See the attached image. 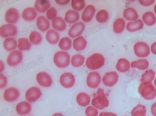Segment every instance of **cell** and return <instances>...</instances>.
Wrapping results in <instances>:
<instances>
[{
	"label": "cell",
	"mask_w": 156,
	"mask_h": 116,
	"mask_svg": "<svg viewBox=\"0 0 156 116\" xmlns=\"http://www.w3.org/2000/svg\"><path fill=\"white\" fill-rule=\"evenodd\" d=\"M43 37L42 35L37 31H33L29 35V41L31 44L37 45L42 42Z\"/></svg>",
	"instance_id": "obj_38"
},
{
	"label": "cell",
	"mask_w": 156,
	"mask_h": 116,
	"mask_svg": "<svg viewBox=\"0 0 156 116\" xmlns=\"http://www.w3.org/2000/svg\"><path fill=\"white\" fill-rule=\"evenodd\" d=\"M119 79V75L117 72L115 71L106 72L102 78L103 84L107 87H113L114 86Z\"/></svg>",
	"instance_id": "obj_12"
},
{
	"label": "cell",
	"mask_w": 156,
	"mask_h": 116,
	"mask_svg": "<svg viewBox=\"0 0 156 116\" xmlns=\"http://www.w3.org/2000/svg\"><path fill=\"white\" fill-rule=\"evenodd\" d=\"M144 23L148 26H152L156 23V16L151 11H147L142 16Z\"/></svg>",
	"instance_id": "obj_31"
},
{
	"label": "cell",
	"mask_w": 156,
	"mask_h": 116,
	"mask_svg": "<svg viewBox=\"0 0 156 116\" xmlns=\"http://www.w3.org/2000/svg\"><path fill=\"white\" fill-rule=\"evenodd\" d=\"M85 61V57L81 54H76L73 56L71 59L72 66L75 68H79L83 66Z\"/></svg>",
	"instance_id": "obj_34"
},
{
	"label": "cell",
	"mask_w": 156,
	"mask_h": 116,
	"mask_svg": "<svg viewBox=\"0 0 156 116\" xmlns=\"http://www.w3.org/2000/svg\"><path fill=\"white\" fill-rule=\"evenodd\" d=\"M102 81L101 75L96 71H91L87 75L86 82L87 86L90 88H98Z\"/></svg>",
	"instance_id": "obj_6"
},
{
	"label": "cell",
	"mask_w": 156,
	"mask_h": 116,
	"mask_svg": "<svg viewBox=\"0 0 156 116\" xmlns=\"http://www.w3.org/2000/svg\"><path fill=\"white\" fill-rule=\"evenodd\" d=\"M58 12L56 8L52 7L46 12V18L49 21H53L57 16Z\"/></svg>",
	"instance_id": "obj_41"
},
{
	"label": "cell",
	"mask_w": 156,
	"mask_h": 116,
	"mask_svg": "<svg viewBox=\"0 0 156 116\" xmlns=\"http://www.w3.org/2000/svg\"><path fill=\"white\" fill-rule=\"evenodd\" d=\"M85 114L86 116H98L99 111L93 106H88L86 109Z\"/></svg>",
	"instance_id": "obj_42"
},
{
	"label": "cell",
	"mask_w": 156,
	"mask_h": 116,
	"mask_svg": "<svg viewBox=\"0 0 156 116\" xmlns=\"http://www.w3.org/2000/svg\"><path fill=\"white\" fill-rule=\"evenodd\" d=\"M0 72L1 73L4 71V69H5V65H4V62L2 61V60L0 61Z\"/></svg>",
	"instance_id": "obj_49"
},
{
	"label": "cell",
	"mask_w": 156,
	"mask_h": 116,
	"mask_svg": "<svg viewBox=\"0 0 156 116\" xmlns=\"http://www.w3.org/2000/svg\"><path fill=\"white\" fill-rule=\"evenodd\" d=\"M150 48L151 52L152 53V54L156 55V41L154 42L151 44Z\"/></svg>",
	"instance_id": "obj_48"
},
{
	"label": "cell",
	"mask_w": 156,
	"mask_h": 116,
	"mask_svg": "<svg viewBox=\"0 0 156 116\" xmlns=\"http://www.w3.org/2000/svg\"><path fill=\"white\" fill-rule=\"evenodd\" d=\"M76 101L80 106L86 107L88 106L91 102L90 96L85 92H80L76 97Z\"/></svg>",
	"instance_id": "obj_27"
},
{
	"label": "cell",
	"mask_w": 156,
	"mask_h": 116,
	"mask_svg": "<svg viewBox=\"0 0 156 116\" xmlns=\"http://www.w3.org/2000/svg\"><path fill=\"white\" fill-rule=\"evenodd\" d=\"M154 85L155 86V88H156V77L154 80Z\"/></svg>",
	"instance_id": "obj_52"
},
{
	"label": "cell",
	"mask_w": 156,
	"mask_h": 116,
	"mask_svg": "<svg viewBox=\"0 0 156 116\" xmlns=\"http://www.w3.org/2000/svg\"><path fill=\"white\" fill-rule=\"evenodd\" d=\"M51 3L47 0H37L34 3V8L37 12L44 13L50 8Z\"/></svg>",
	"instance_id": "obj_20"
},
{
	"label": "cell",
	"mask_w": 156,
	"mask_h": 116,
	"mask_svg": "<svg viewBox=\"0 0 156 116\" xmlns=\"http://www.w3.org/2000/svg\"><path fill=\"white\" fill-rule=\"evenodd\" d=\"M126 25V22L124 19L117 18L113 23V31L116 34H121L125 29Z\"/></svg>",
	"instance_id": "obj_28"
},
{
	"label": "cell",
	"mask_w": 156,
	"mask_h": 116,
	"mask_svg": "<svg viewBox=\"0 0 156 116\" xmlns=\"http://www.w3.org/2000/svg\"><path fill=\"white\" fill-rule=\"evenodd\" d=\"M98 116H117V115L113 112H101Z\"/></svg>",
	"instance_id": "obj_46"
},
{
	"label": "cell",
	"mask_w": 156,
	"mask_h": 116,
	"mask_svg": "<svg viewBox=\"0 0 156 116\" xmlns=\"http://www.w3.org/2000/svg\"><path fill=\"white\" fill-rule=\"evenodd\" d=\"M18 48L21 51H26L30 49L31 43L27 38H20L18 40Z\"/></svg>",
	"instance_id": "obj_36"
},
{
	"label": "cell",
	"mask_w": 156,
	"mask_h": 116,
	"mask_svg": "<svg viewBox=\"0 0 156 116\" xmlns=\"http://www.w3.org/2000/svg\"><path fill=\"white\" fill-rule=\"evenodd\" d=\"M36 80L38 84L43 88H49L53 83L52 78L45 71L39 72L37 75Z\"/></svg>",
	"instance_id": "obj_13"
},
{
	"label": "cell",
	"mask_w": 156,
	"mask_h": 116,
	"mask_svg": "<svg viewBox=\"0 0 156 116\" xmlns=\"http://www.w3.org/2000/svg\"><path fill=\"white\" fill-rule=\"evenodd\" d=\"M154 14H155V15H156V4H155V6H154Z\"/></svg>",
	"instance_id": "obj_51"
},
{
	"label": "cell",
	"mask_w": 156,
	"mask_h": 116,
	"mask_svg": "<svg viewBox=\"0 0 156 116\" xmlns=\"http://www.w3.org/2000/svg\"><path fill=\"white\" fill-rule=\"evenodd\" d=\"M23 59L22 53L19 50L13 51L7 57V64L10 67H16L21 63Z\"/></svg>",
	"instance_id": "obj_9"
},
{
	"label": "cell",
	"mask_w": 156,
	"mask_h": 116,
	"mask_svg": "<svg viewBox=\"0 0 156 116\" xmlns=\"http://www.w3.org/2000/svg\"><path fill=\"white\" fill-rule=\"evenodd\" d=\"M8 84V79L3 74L0 75V88H4L7 86Z\"/></svg>",
	"instance_id": "obj_43"
},
{
	"label": "cell",
	"mask_w": 156,
	"mask_h": 116,
	"mask_svg": "<svg viewBox=\"0 0 156 116\" xmlns=\"http://www.w3.org/2000/svg\"><path fill=\"white\" fill-rule=\"evenodd\" d=\"M36 25L38 29L42 32L48 31L51 26L49 20L44 15H40L37 17Z\"/></svg>",
	"instance_id": "obj_18"
},
{
	"label": "cell",
	"mask_w": 156,
	"mask_h": 116,
	"mask_svg": "<svg viewBox=\"0 0 156 116\" xmlns=\"http://www.w3.org/2000/svg\"><path fill=\"white\" fill-rule=\"evenodd\" d=\"M51 116H65L64 115H63L62 113L61 112H56V113H54Z\"/></svg>",
	"instance_id": "obj_50"
},
{
	"label": "cell",
	"mask_w": 156,
	"mask_h": 116,
	"mask_svg": "<svg viewBox=\"0 0 156 116\" xmlns=\"http://www.w3.org/2000/svg\"><path fill=\"white\" fill-rule=\"evenodd\" d=\"M105 63L104 56L99 53H95L87 58L85 65L89 69L95 70L102 68Z\"/></svg>",
	"instance_id": "obj_1"
},
{
	"label": "cell",
	"mask_w": 156,
	"mask_h": 116,
	"mask_svg": "<svg viewBox=\"0 0 156 116\" xmlns=\"http://www.w3.org/2000/svg\"><path fill=\"white\" fill-rule=\"evenodd\" d=\"M59 82L63 88H71L75 85V77L71 72H64L60 76Z\"/></svg>",
	"instance_id": "obj_10"
},
{
	"label": "cell",
	"mask_w": 156,
	"mask_h": 116,
	"mask_svg": "<svg viewBox=\"0 0 156 116\" xmlns=\"http://www.w3.org/2000/svg\"><path fill=\"white\" fill-rule=\"evenodd\" d=\"M147 110L145 105L138 104L135 106L131 111L132 116H146Z\"/></svg>",
	"instance_id": "obj_35"
},
{
	"label": "cell",
	"mask_w": 156,
	"mask_h": 116,
	"mask_svg": "<svg viewBox=\"0 0 156 116\" xmlns=\"http://www.w3.org/2000/svg\"><path fill=\"white\" fill-rule=\"evenodd\" d=\"M96 12V9L93 5H87L84 8L81 15V19L83 22L88 23L92 21Z\"/></svg>",
	"instance_id": "obj_16"
},
{
	"label": "cell",
	"mask_w": 156,
	"mask_h": 116,
	"mask_svg": "<svg viewBox=\"0 0 156 116\" xmlns=\"http://www.w3.org/2000/svg\"><path fill=\"white\" fill-rule=\"evenodd\" d=\"M19 18V11L16 8H11L5 13V20L8 24H15L18 21Z\"/></svg>",
	"instance_id": "obj_15"
},
{
	"label": "cell",
	"mask_w": 156,
	"mask_h": 116,
	"mask_svg": "<svg viewBox=\"0 0 156 116\" xmlns=\"http://www.w3.org/2000/svg\"><path fill=\"white\" fill-rule=\"evenodd\" d=\"M96 21L100 23H104L108 20L109 14L107 10L101 9L97 12L96 16Z\"/></svg>",
	"instance_id": "obj_39"
},
{
	"label": "cell",
	"mask_w": 156,
	"mask_h": 116,
	"mask_svg": "<svg viewBox=\"0 0 156 116\" xmlns=\"http://www.w3.org/2000/svg\"><path fill=\"white\" fill-rule=\"evenodd\" d=\"M138 91L145 100H153L156 97V88L152 83H141L138 87Z\"/></svg>",
	"instance_id": "obj_2"
},
{
	"label": "cell",
	"mask_w": 156,
	"mask_h": 116,
	"mask_svg": "<svg viewBox=\"0 0 156 116\" xmlns=\"http://www.w3.org/2000/svg\"><path fill=\"white\" fill-rule=\"evenodd\" d=\"M86 6V2L84 0H73L71 7L75 11H80L84 9Z\"/></svg>",
	"instance_id": "obj_40"
},
{
	"label": "cell",
	"mask_w": 156,
	"mask_h": 116,
	"mask_svg": "<svg viewBox=\"0 0 156 116\" xmlns=\"http://www.w3.org/2000/svg\"><path fill=\"white\" fill-rule=\"evenodd\" d=\"M131 65L129 61L125 58H121L116 64V69L119 72L125 73L129 70Z\"/></svg>",
	"instance_id": "obj_29"
},
{
	"label": "cell",
	"mask_w": 156,
	"mask_h": 116,
	"mask_svg": "<svg viewBox=\"0 0 156 116\" xmlns=\"http://www.w3.org/2000/svg\"><path fill=\"white\" fill-rule=\"evenodd\" d=\"M31 109V104L28 101H22L17 104L16 107V113L22 116H26L30 114Z\"/></svg>",
	"instance_id": "obj_17"
},
{
	"label": "cell",
	"mask_w": 156,
	"mask_h": 116,
	"mask_svg": "<svg viewBox=\"0 0 156 116\" xmlns=\"http://www.w3.org/2000/svg\"><path fill=\"white\" fill-rule=\"evenodd\" d=\"M45 38L47 41L51 45H55L60 41L59 33L53 29H51L47 31Z\"/></svg>",
	"instance_id": "obj_23"
},
{
	"label": "cell",
	"mask_w": 156,
	"mask_h": 116,
	"mask_svg": "<svg viewBox=\"0 0 156 116\" xmlns=\"http://www.w3.org/2000/svg\"></svg>",
	"instance_id": "obj_53"
},
{
	"label": "cell",
	"mask_w": 156,
	"mask_h": 116,
	"mask_svg": "<svg viewBox=\"0 0 156 116\" xmlns=\"http://www.w3.org/2000/svg\"><path fill=\"white\" fill-rule=\"evenodd\" d=\"M134 53L137 57L141 59L147 57L150 55L151 48L147 43L144 41H138L134 46Z\"/></svg>",
	"instance_id": "obj_5"
},
{
	"label": "cell",
	"mask_w": 156,
	"mask_h": 116,
	"mask_svg": "<svg viewBox=\"0 0 156 116\" xmlns=\"http://www.w3.org/2000/svg\"><path fill=\"white\" fill-rule=\"evenodd\" d=\"M55 1L57 4L60 6L66 5L70 2L69 0H55Z\"/></svg>",
	"instance_id": "obj_45"
},
{
	"label": "cell",
	"mask_w": 156,
	"mask_h": 116,
	"mask_svg": "<svg viewBox=\"0 0 156 116\" xmlns=\"http://www.w3.org/2000/svg\"><path fill=\"white\" fill-rule=\"evenodd\" d=\"M97 95L94 97L92 100V104L97 109H104L108 107L109 104V100L105 95L104 90L102 88L98 89Z\"/></svg>",
	"instance_id": "obj_3"
},
{
	"label": "cell",
	"mask_w": 156,
	"mask_h": 116,
	"mask_svg": "<svg viewBox=\"0 0 156 116\" xmlns=\"http://www.w3.org/2000/svg\"><path fill=\"white\" fill-rule=\"evenodd\" d=\"M53 29L57 31L62 32L65 31L66 28V23L62 17L58 16L52 21L51 23Z\"/></svg>",
	"instance_id": "obj_25"
},
{
	"label": "cell",
	"mask_w": 156,
	"mask_h": 116,
	"mask_svg": "<svg viewBox=\"0 0 156 116\" xmlns=\"http://www.w3.org/2000/svg\"><path fill=\"white\" fill-rule=\"evenodd\" d=\"M80 19V14L74 10H69L66 13L64 20L66 23L74 24Z\"/></svg>",
	"instance_id": "obj_24"
},
{
	"label": "cell",
	"mask_w": 156,
	"mask_h": 116,
	"mask_svg": "<svg viewBox=\"0 0 156 116\" xmlns=\"http://www.w3.org/2000/svg\"><path fill=\"white\" fill-rule=\"evenodd\" d=\"M53 62L55 65L59 68H65L70 65L71 62L70 55L66 51H59L54 55Z\"/></svg>",
	"instance_id": "obj_4"
},
{
	"label": "cell",
	"mask_w": 156,
	"mask_h": 116,
	"mask_svg": "<svg viewBox=\"0 0 156 116\" xmlns=\"http://www.w3.org/2000/svg\"><path fill=\"white\" fill-rule=\"evenodd\" d=\"M155 71L152 69H149L146 70L141 76V83H152L155 78Z\"/></svg>",
	"instance_id": "obj_33"
},
{
	"label": "cell",
	"mask_w": 156,
	"mask_h": 116,
	"mask_svg": "<svg viewBox=\"0 0 156 116\" xmlns=\"http://www.w3.org/2000/svg\"><path fill=\"white\" fill-rule=\"evenodd\" d=\"M23 19L26 22H31L36 18L37 12L35 8L29 7L25 8L22 13Z\"/></svg>",
	"instance_id": "obj_22"
},
{
	"label": "cell",
	"mask_w": 156,
	"mask_h": 116,
	"mask_svg": "<svg viewBox=\"0 0 156 116\" xmlns=\"http://www.w3.org/2000/svg\"><path fill=\"white\" fill-rule=\"evenodd\" d=\"M155 1L154 0H139L138 1L140 5L144 7H148L153 5Z\"/></svg>",
	"instance_id": "obj_44"
},
{
	"label": "cell",
	"mask_w": 156,
	"mask_h": 116,
	"mask_svg": "<svg viewBox=\"0 0 156 116\" xmlns=\"http://www.w3.org/2000/svg\"><path fill=\"white\" fill-rule=\"evenodd\" d=\"M42 95L40 88L37 86L30 88L25 92V99L29 103H34L38 100Z\"/></svg>",
	"instance_id": "obj_8"
},
{
	"label": "cell",
	"mask_w": 156,
	"mask_h": 116,
	"mask_svg": "<svg viewBox=\"0 0 156 116\" xmlns=\"http://www.w3.org/2000/svg\"><path fill=\"white\" fill-rule=\"evenodd\" d=\"M20 96L19 90L14 87H10L5 90L3 93V98L7 102L13 103Z\"/></svg>",
	"instance_id": "obj_11"
},
{
	"label": "cell",
	"mask_w": 156,
	"mask_h": 116,
	"mask_svg": "<svg viewBox=\"0 0 156 116\" xmlns=\"http://www.w3.org/2000/svg\"><path fill=\"white\" fill-rule=\"evenodd\" d=\"M151 111L153 116H156V102L152 104L151 108Z\"/></svg>",
	"instance_id": "obj_47"
},
{
	"label": "cell",
	"mask_w": 156,
	"mask_h": 116,
	"mask_svg": "<svg viewBox=\"0 0 156 116\" xmlns=\"http://www.w3.org/2000/svg\"><path fill=\"white\" fill-rule=\"evenodd\" d=\"M130 65L133 68L137 69L140 70H145L149 67L150 63L146 59L142 58L131 62Z\"/></svg>",
	"instance_id": "obj_30"
},
{
	"label": "cell",
	"mask_w": 156,
	"mask_h": 116,
	"mask_svg": "<svg viewBox=\"0 0 156 116\" xmlns=\"http://www.w3.org/2000/svg\"><path fill=\"white\" fill-rule=\"evenodd\" d=\"M3 46L5 50L8 52H12L15 51L18 46L17 41L13 37L6 38L3 41Z\"/></svg>",
	"instance_id": "obj_32"
},
{
	"label": "cell",
	"mask_w": 156,
	"mask_h": 116,
	"mask_svg": "<svg viewBox=\"0 0 156 116\" xmlns=\"http://www.w3.org/2000/svg\"><path fill=\"white\" fill-rule=\"evenodd\" d=\"M87 41L83 36H80L75 38L73 41V49L77 51H81L84 50L87 46Z\"/></svg>",
	"instance_id": "obj_26"
},
{
	"label": "cell",
	"mask_w": 156,
	"mask_h": 116,
	"mask_svg": "<svg viewBox=\"0 0 156 116\" xmlns=\"http://www.w3.org/2000/svg\"><path fill=\"white\" fill-rule=\"evenodd\" d=\"M73 43L69 37H65L60 39L58 43V47L62 50L65 51L71 48Z\"/></svg>",
	"instance_id": "obj_37"
},
{
	"label": "cell",
	"mask_w": 156,
	"mask_h": 116,
	"mask_svg": "<svg viewBox=\"0 0 156 116\" xmlns=\"http://www.w3.org/2000/svg\"><path fill=\"white\" fill-rule=\"evenodd\" d=\"M144 26V23L142 20L138 19L133 22H129L126 24V29L131 33L137 32L141 30Z\"/></svg>",
	"instance_id": "obj_19"
},
{
	"label": "cell",
	"mask_w": 156,
	"mask_h": 116,
	"mask_svg": "<svg viewBox=\"0 0 156 116\" xmlns=\"http://www.w3.org/2000/svg\"><path fill=\"white\" fill-rule=\"evenodd\" d=\"M123 16L126 21H129V22L138 20L139 15L135 8L129 7L124 9L123 12Z\"/></svg>",
	"instance_id": "obj_21"
},
{
	"label": "cell",
	"mask_w": 156,
	"mask_h": 116,
	"mask_svg": "<svg viewBox=\"0 0 156 116\" xmlns=\"http://www.w3.org/2000/svg\"><path fill=\"white\" fill-rule=\"evenodd\" d=\"M18 29L13 24H4L0 28V35L4 38H11L16 35Z\"/></svg>",
	"instance_id": "obj_7"
},
{
	"label": "cell",
	"mask_w": 156,
	"mask_h": 116,
	"mask_svg": "<svg viewBox=\"0 0 156 116\" xmlns=\"http://www.w3.org/2000/svg\"><path fill=\"white\" fill-rule=\"evenodd\" d=\"M85 24L80 22L73 24L69 29L68 32V35L71 38H76L80 36L85 29Z\"/></svg>",
	"instance_id": "obj_14"
}]
</instances>
